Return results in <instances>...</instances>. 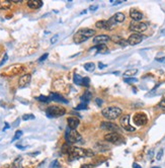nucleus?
Masks as SVG:
<instances>
[{"label": "nucleus", "instance_id": "1", "mask_svg": "<svg viewBox=\"0 0 165 168\" xmlns=\"http://www.w3.org/2000/svg\"><path fill=\"white\" fill-rule=\"evenodd\" d=\"M69 155V160H75V159H79L81 157H92L94 155V153L89 150V149H82V148H79V147H71L69 148V151H68V154Z\"/></svg>", "mask_w": 165, "mask_h": 168}, {"label": "nucleus", "instance_id": "2", "mask_svg": "<svg viewBox=\"0 0 165 168\" xmlns=\"http://www.w3.org/2000/svg\"><path fill=\"white\" fill-rule=\"evenodd\" d=\"M94 34L95 31L91 30V28H80L76 32V34L73 36V40L76 44H81L91 38V36H93Z\"/></svg>", "mask_w": 165, "mask_h": 168}, {"label": "nucleus", "instance_id": "3", "mask_svg": "<svg viewBox=\"0 0 165 168\" xmlns=\"http://www.w3.org/2000/svg\"><path fill=\"white\" fill-rule=\"evenodd\" d=\"M101 114L108 120H116L122 115V109L118 107H108L102 109Z\"/></svg>", "mask_w": 165, "mask_h": 168}, {"label": "nucleus", "instance_id": "4", "mask_svg": "<svg viewBox=\"0 0 165 168\" xmlns=\"http://www.w3.org/2000/svg\"><path fill=\"white\" fill-rule=\"evenodd\" d=\"M46 114L49 118H59L66 114V109L63 107L51 105L46 109Z\"/></svg>", "mask_w": 165, "mask_h": 168}, {"label": "nucleus", "instance_id": "5", "mask_svg": "<svg viewBox=\"0 0 165 168\" xmlns=\"http://www.w3.org/2000/svg\"><path fill=\"white\" fill-rule=\"evenodd\" d=\"M65 138L66 141H67L68 144H75L77 142L81 141L82 137L80 136V134L75 130H70L69 129L65 134Z\"/></svg>", "mask_w": 165, "mask_h": 168}, {"label": "nucleus", "instance_id": "6", "mask_svg": "<svg viewBox=\"0 0 165 168\" xmlns=\"http://www.w3.org/2000/svg\"><path fill=\"white\" fill-rule=\"evenodd\" d=\"M23 70H24V68H23V65L15 64V65H12V66H10L7 69H5V70L3 71V74L8 75V76H14V75H17V74L23 73Z\"/></svg>", "mask_w": 165, "mask_h": 168}, {"label": "nucleus", "instance_id": "7", "mask_svg": "<svg viewBox=\"0 0 165 168\" xmlns=\"http://www.w3.org/2000/svg\"><path fill=\"white\" fill-rule=\"evenodd\" d=\"M104 140L112 144H121L124 142V138L119 133H108L104 136Z\"/></svg>", "mask_w": 165, "mask_h": 168}, {"label": "nucleus", "instance_id": "8", "mask_svg": "<svg viewBox=\"0 0 165 168\" xmlns=\"http://www.w3.org/2000/svg\"><path fill=\"white\" fill-rule=\"evenodd\" d=\"M147 27H148V25L145 23H141V21H133V23L130 24V30L132 32H136V34L145 32L147 30Z\"/></svg>", "mask_w": 165, "mask_h": 168}, {"label": "nucleus", "instance_id": "9", "mask_svg": "<svg viewBox=\"0 0 165 168\" xmlns=\"http://www.w3.org/2000/svg\"><path fill=\"white\" fill-rule=\"evenodd\" d=\"M120 123L123 129L128 131V132H135L136 131L135 128L130 125V115H124L122 118H121Z\"/></svg>", "mask_w": 165, "mask_h": 168}, {"label": "nucleus", "instance_id": "10", "mask_svg": "<svg viewBox=\"0 0 165 168\" xmlns=\"http://www.w3.org/2000/svg\"><path fill=\"white\" fill-rule=\"evenodd\" d=\"M100 129L104 131H109L111 133H119L120 131L119 126L111 122H102L100 124Z\"/></svg>", "mask_w": 165, "mask_h": 168}, {"label": "nucleus", "instance_id": "11", "mask_svg": "<svg viewBox=\"0 0 165 168\" xmlns=\"http://www.w3.org/2000/svg\"><path fill=\"white\" fill-rule=\"evenodd\" d=\"M148 122V118L144 112H138L134 116V123L137 126H144Z\"/></svg>", "mask_w": 165, "mask_h": 168}, {"label": "nucleus", "instance_id": "12", "mask_svg": "<svg viewBox=\"0 0 165 168\" xmlns=\"http://www.w3.org/2000/svg\"><path fill=\"white\" fill-rule=\"evenodd\" d=\"M143 40V36L140 34H132L129 39H128V45L131 46H136L138 44H140Z\"/></svg>", "mask_w": 165, "mask_h": 168}, {"label": "nucleus", "instance_id": "13", "mask_svg": "<svg viewBox=\"0 0 165 168\" xmlns=\"http://www.w3.org/2000/svg\"><path fill=\"white\" fill-rule=\"evenodd\" d=\"M112 23H115V21L112 20H98L95 25H96L97 28H104V30H111L112 27Z\"/></svg>", "mask_w": 165, "mask_h": 168}, {"label": "nucleus", "instance_id": "14", "mask_svg": "<svg viewBox=\"0 0 165 168\" xmlns=\"http://www.w3.org/2000/svg\"><path fill=\"white\" fill-rule=\"evenodd\" d=\"M111 41V36H106V35H98L93 38V44L95 45H102V44H105L106 42Z\"/></svg>", "mask_w": 165, "mask_h": 168}, {"label": "nucleus", "instance_id": "15", "mask_svg": "<svg viewBox=\"0 0 165 168\" xmlns=\"http://www.w3.org/2000/svg\"><path fill=\"white\" fill-rule=\"evenodd\" d=\"M31 79H32L31 74H24V75H23L19 78V80H18V87H19V88H23V87L27 86L28 84H30V82H31Z\"/></svg>", "mask_w": 165, "mask_h": 168}, {"label": "nucleus", "instance_id": "16", "mask_svg": "<svg viewBox=\"0 0 165 168\" xmlns=\"http://www.w3.org/2000/svg\"><path fill=\"white\" fill-rule=\"evenodd\" d=\"M68 122V128L70 130H75L77 127L79 126V120L75 118V116H70V118H68L67 120Z\"/></svg>", "mask_w": 165, "mask_h": 168}, {"label": "nucleus", "instance_id": "17", "mask_svg": "<svg viewBox=\"0 0 165 168\" xmlns=\"http://www.w3.org/2000/svg\"><path fill=\"white\" fill-rule=\"evenodd\" d=\"M130 16L134 21H140L143 18V13L137 9H131L130 10Z\"/></svg>", "mask_w": 165, "mask_h": 168}, {"label": "nucleus", "instance_id": "18", "mask_svg": "<svg viewBox=\"0 0 165 168\" xmlns=\"http://www.w3.org/2000/svg\"><path fill=\"white\" fill-rule=\"evenodd\" d=\"M27 6L32 9H39L43 6V1H41V0H30V1H27Z\"/></svg>", "mask_w": 165, "mask_h": 168}, {"label": "nucleus", "instance_id": "19", "mask_svg": "<svg viewBox=\"0 0 165 168\" xmlns=\"http://www.w3.org/2000/svg\"><path fill=\"white\" fill-rule=\"evenodd\" d=\"M111 40H112L116 44H119V45H121V46H127L128 45V41H126L125 39L121 38V36H112Z\"/></svg>", "mask_w": 165, "mask_h": 168}, {"label": "nucleus", "instance_id": "20", "mask_svg": "<svg viewBox=\"0 0 165 168\" xmlns=\"http://www.w3.org/2000/svg\"><path fill=\"white\" fill-rule=\"evenodd\" d=\"M125 19H126V16H125V14L122 12L116 13L115 15L112 16V20L115 21V23H123Z\"/></svg>", "mask_w": 165, "mask_h": 168}, {"label": "nucleus", "instance_id": "21", "mask_svg": "<svg viewBox=\"0 0 165 168\" xmlns=\"http://www.w3.org/2000/svg\"><path fill=\"white\" fill-rule=\"evenodd\" d=\"M51 99L59 101V102H64V103H68V100L64 99V97L58 93H51Z\"/></svg>", "mask_w": 165, "mask_h": 168}, {"label": "nucleus", "instance_id": "22", "mask_svg": "<svg viewBox=\"0 0 165 168\" xmlns=\"http://www.w3.org/2000/svg\"><path fill=\"white\" fill-rule=\"evenodd\" d=\"M11 7V1L9 0H0V9L6 10Z\"/></svg>", "mask_w": 165, "mask_h": 168}, {"label": "nucleus", "instance_id": "23", "mask_svg": "<svg viewBox=\"0 0 165 168\" xmlns=\"http://www.w3.org/2000/svg\"><path fill=\"white\" fill-rule=\"evenodd\" d=\"M21 161H23L21 157H18V158H16V159L13 161L12 165H11V168H23V163H21Z\"/></svg>", "mask_w": 165, "mask_h": 168}, {"label": "nucleus", "instance_id": "24", "mask_svg": "<svg viewBox=\"0 0 165 168\" xmlns=\"http://www.w3.org/2000/svg\"><path fill=\"white\" fill-rule=\"evenodd\" d=\"M90 98H91V93L89 92V91H86V92L81 96L80 99H81V101L83 102V103H86V102H88L90 100Z\"/></svg>", "mask_w": 165, "mask_h": 168}, {"label": "nucleus", "instance_id": "25", "mask_svg": "<svg viewBox=\"0 0 165 168\" xmlns=\"http://www.w3.org/2000/svg\"><path fill=\"white\" fill-rule=\"evenodd\" d=\"M84 69L88 72H92L95 69V65H94V63H92V62H88V63L84 64Z\"/></svg>", "mask_w": 165, "mask_h": 168}, {"label": "nucleus", "instance_id": "26", "mask_svg": "<svg viewBox=\"0 0 165 168\" xmlns=\"http://www.w3.org/2000/svg\"><path fill=\"white\" fill-rule=\"evenodd\" d=\"M95 49L98 51V53H102V52H106V50H108V47L105 46V44H102V45L95 46ZM91 50H93V49H91Z\"/></svg>", "mask_w": 165, "mask_h": 168}, {"label": "nucleus", "instance_id": "27", "mask_svg": "<svg viewBox=\"0 0 165 168\" xmlns=\"http://www.w3.org/2000/svg\"><path fill=\"white\" fill-rule=\"evenodd\" d=\"M74 82L78 85H83V77L78 74H74Z\"/></svg>", "mask_w": 165, "mask_h": 168}, {"label": "nucleus", "instance_id": "28", "mask_svg": "<svg viewBox=\"0 0 165 168\" xmlns=\"http://www.w3.org/2000/svg\"><path fill=\"white\" fill-rule=\"evenodd\" d=\"M96 145L100 146V147H96V148L98 149V151H100V152H104V151L109 150V147H108V145H105V144H104V143H97Z\"/></svg>", "mask_w": 165, "mask_h": 168}, {"label": "nucleus", "instance_id": "29", "mask_svg": "<svg viewBox=\"0 0 165 168\" xmlns=\"http://www.w3.org/2000/svg\"><path fill=\"white\" fill-rule=\"evenodd\" d=\"M138 73V69H130V70H127L125 72V76H133L135 74H137Z\"/></svg>", "mask_w": 165, "mask_h": 168}, {"label": "nucleus", "instance_id": "30", "mask_svg": "<svg viewBox=\"0 0 165 168\" xmlns=\"http://www.w3.org/2000/svg\"><path fill=\"white\" fill-rule=\"evenodd\" d=\"M125 82H126V83H129V84H133V83L138 82V79H137V78H133V77L125 78Z\"/></svg>", "mask_w": 165, "mask_h": 168}, {"label": "nucleus", "instance_id": "31", "mask_svg": "<svg viewBox=\"0 0 165 168\" xmlns=\"http://www.w3.org/2000/svg\"><path fill=\"white\" fill-rule=\"evenodd\" d=\"M21 136H23V131H16V133H15V135H14V137L12 139V142L18 140V139H19Z\"/></svg>", "mask_w": 165, "mask_h": 168}, {"label": "nucleus", "instance_id": "32", "mask_svg": "<svg viewBox=\"0 0 165 168\" xmlns=\"http://www.w3.org/2000/svg\"><path fill=\"white\" fill-rule=\"evenodd\" d=\"M86 108H87V103H83V102L76 107V109H77V111H81V109H86Z\"/></svg>", "mask_w": 165, "mask_h": 168}, {"label": "nucleus", "instance_id": "33", "mask_svg": "<svg viewBox=\"0 0 165 168\" xmlns=\"http://www.w3.org/2000/svg\"><path fill=\"white\" fill-rule=\"evenodd\" d=\"M38 100H40V101H44V102H48L49 101L51 98H49V97H47V96H44V95H40L38 98H36Z\"/></svg>", "mask_w": 165, "mask_h": 168}, {"label": "nucleus", "instance_id": "34", "mask_svg": "<svg viewBox=\"0 0 165 168\" xmlns=\"http://www.w3.org/2000/svg\"><path fill=\"white\" fill-rule=\"evenodd\" d=\"M51 168H59L60 167V164L59 162H58V160H55V161L52 162V164L50 165Z\"/></svg>", "mask_w": 165, "mask_h": 168}, {"label": "nucleus", "instance_id": "35", "mask_svg": "<svg viewBox=\"0 0 165 168\" xmlns=\"http://www.w3.org/2000/svg\"><path fill=\"white\" fill-rule=\"evenodd\" d=\"M23 120H35V116H32V115H24V116H23Z\"/></svg>", "mask_w": 165, "mask_h": 168}, {"label": "nucleus", "instance_id": "36", "mask_svg": "<svg viewBox=\"0 0 165 168\" xmlns=\"http://www.w3.org/2000/svg\"><path fill=\"white\" fill-rule=\"evenodd\" d=\"M58 39H59V35H58V34L55 35L53 38L51 39V44H53V45H54V44H56L57 41H58Z\"/></svg>", "mask_w": 165, "mask_h": 168}, {"label": "nucleus", "instance_id": "37", "mask_svg": "<svg viewBox=\"0 0 165 168\" xmlns=\"http://www.w3.org/2000/svg\"><path fill=\"white\" fill-rule=\"evenodd\" d=\"M7 60H8V56H7V55L5 54V55H4V57H3V59H2L1 61H0V67H1L2 65H4V64H5V62H6Z\"/></svg>", "mask_w": 165, "mask_h": 168}, {"label": "nucleus", "instance_id": "38", "mask_svg": "<svg viewBox=\"0 0 165 168\" xmlns=\"http://www.w3.org/2000/svg\"><path fill=\"white\" fill-rule=\"evenodd\" d=\"M162 155H163V149H160L158 154H157V156H156L157 160H161V158H162Z\"/></svg>", "mask_w": 165, "mask_h": 168}, {"label": "nucleus", "instance_id": "39", "mask_svg": "<svg viewBox=\"0 0 165 168\" xmlns=\"http://www.w3.org/2000/svg\"><path fill=\"white\" fill-rule=\"evenodd\" d=\"M89 78L88 77H84L83 78V85H85V86H88L89 85Z\"/></svg>", "mask_w": 165, "mask_h": 168}, {"label": "nucleus", "instance_id": "40", "mask_svg": "<svg viewBox=\"0 0 165 168\" xmlns=\"http://www.w3.org/2000/svg\"><path fill=\"white\" fill-rule=\"evenodd\" d=\"M48 56H49V54H48V53H46L45 55H43V56H42L41 58H40V59H39V61H40V62H42V61H44V60H46Z\"/></svg>", "mask_w": 165, "mask_h": 168}, {"label": "nucleus", "instance_id": "41", "mask_svg": "<svg viewBox=\"0 0 165 168\" xmlns=\"http://www.w3.org/2000/svg\"><path fill=\"white\" fill-rule=\"evenodd\" d=\"M156 61L161 62V63H165V57H163V58H156Z\"/></svg>", "mask_w": 165, "mask_h": 168}, {"label": "nucleus", "instance_id": "42", "mask_svg": "<svg viewBox=\"0 0 165 168\" xmlns=\"http://www.w3.org/2000/svg\"><path fill=\"white\" fill-rule=\"evenodd\" d=\"M159 107H162V108H165V99H163L162 101L159 103Z\"/></svg>", "mask_w": 165, "mask_h": 168}, {"label": "nucleus", "instance_id": "43", "mask_svg": "<svg viewBox=\"0 0 165 168\" xmlns=\"http://www.w3.org/2000/svg\"><path fill=\"white\" fill-rule=\"evenodd\" d=\"M97 7H98V5H91L90 6V10H92V11H95V10L97 9Z\"/></svg>", "mask_w": 165, "mask_h": 168}, {"label": "nucleus", "instance_id": "44", "mask_svg": "<svg viewBox=\"0 0 165 168\" xmlns=\"http://www.w3.org/2000/svg\"><path fill=\"white\" fill-rule=\"evenodd\" d=\"M95 101H96V103H97L98 105H101V104H102V100L99 99V98H96V99H95Z\"/></svg>", "mask_w": 165, "mask_h": 168}, {"label": "nucleus", "instance_id": "45", "mask_svg": "<svg viewBox=\"0 0 165 168\" xmlns=\"http://www.w3.org/2000/svg\"><path fill=\"white\" fill-rule=\"evenodd\" d=\"M133 168H142L140 165H139V164H137V163H134L133 164Z\"/></svg>", "mask_w": 165, "mask_h": 168}, {"label": "nucleus", "instance_id": "46", "mask_svg": "<svg viewBox=\"0 0 165 168\" xmlns=\"http://www.w3.org/2000/svg\"><path fill=\"white\" fill-rule=\"evenodd\" d=\"M98 65H99V69H104V68H105V67H106V65L102 64V63H99Z\"/></svg>", "mask_w": 165, "mask_h": 168}, {"label": "nucleus", "instance_id": "47", "mask_svg": "<svg viewBox=\"0 0 165 168\" xmlns=\"http://www.w3.org/2000/svg\"><path fill=\"white\" fill-rule=\"evenodd\" d=\"M80 168H92V166L91 165H82Z\"/></svg>", "mask_w": 165, "mask_h": 168}, {"label": "nucleus", "instance_id": "48", "mask_svg": "<svg viewBox=\"0 0 165 168\" xmlns=\"http://www.w3.org/2000/svg\"><path fill=\"white\" fill-rule=\"evenodd\" d=\"M8 128H9V126H8V124H6V125H5V127H4V129H3V131H5L6 129H8Z\"/></svg>", "mask_w": 165, "mask_h": 168}, {"label": "nucleus", "instance_id": "49", "mask_svg": "<svg viewBox=\"0 0 165 168\" xmlns=\"http://www.w3.org/2000/svg\"><path fill=\"white\" fill-rule=\"evenodd\" d=\"M154 168H159V167H154Z\"/></svg>", "mask_w": 165, "mask_h": 168}]
</instances>
